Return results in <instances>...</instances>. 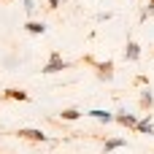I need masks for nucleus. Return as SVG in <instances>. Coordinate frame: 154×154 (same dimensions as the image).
<instances>
[{"instance_id":"nucleus-5","label":"nucleus","mask_w":154,"mask_h":154,"mask_svg":"<svg viewBox=\"0 0 154 154\" xmlns=\"http://www.w3.org/2000/svg\"><path fill=\"white\" fill-rule=\"evenodd\" d=\"M114 122H119L122 127H135V125H138V119H135L133 114H127V111H116Z\"/></svg>"},{"instance_id":"nucleus-13","label":"nucleus","mask_w":154,"mask_h":154,"mask_svg":"<svg viewBox=\"0 0 154 154\" xmlns=\"http://www.w3.org/2000/svg\"><path fill=\"white\" fill-rule=\"evenodd\" d=\"M24 11L32 14V11H35V0H24Z\"/></svg>"},{"instance_id":"nucleus-11","label":"nucleus","mask_w":154,"mask_h":154,"mask_svg":"<svg viewBox=\"0 0 154 154\" xmlns=\"http://www.w3.org/2000/svg\"><path fill=\"white\" fill-rule=\"evenodd\" d=\"M125 143H127L125 138H108V141H106V152H114V149H122Z\"/></svg>"},{"instance_id":"nucleus-2","label":"nucleus","mask_w":154,"mask_h":154,"mask_svg":"<svg viewBox=\"0 0 154 154\" xmlns=\"http://www.w3.org/2000/svg\"><path fill=\"white\" fill-rule=\"evenodd\" d=\"M87 62H92V60H87ZM95 65V73H97V79L100 81H111L114 79V62L108 60V62H92Z\"/></svg>"},{"instance_id":"nucleus-1","label":"nucleus","mask_w":154,"mask_h":154,"mask_svg":"<svg viewBox=\"0 0 154 154\" xmlns=\"http://www.w3.org/2000/svg\"><path fill=\"white\" fill-rule=\"evenodd\" d=\"M65 68H68V62H65L57 51H51V54H49V62L43 65V73H60V70H65Z\"/></svg>"},{"instance_id":"nucleus-10","label":"nucleus","mask_w":154,"mask_h":154,"mask_svg":"<svg viewBox=\"0 0 154 154\" xmlns=\"http://www.w3.org/2000/svg\"><path fill=\"white\" fill-rule=\"evenodd\" d=\"M135 130H138V133H143V135H152V133H154V125H152V119H141V122L135 125Z\"/></svg>"},{"instance_id":"nucleus-4","label":"nucleus","mask_w":154,"mask_h":154,"mask_svg":"<svg viewBox=\"0 0 154 154\" xmlns=\"http://www.w3.org/2000/svg\"><path fill=\"white\" fill-rule=\"evenodd\" d=\"M125 60H130V62L141 60V46H138L135 41H127V46H125Z\"/></svg>"},{"instance_id":"nucleus-3","label":"nucleus","mask_w":154,"mask_h":154,"mask_svg":"<svg viewBox=\"0 0 154 154\" xmlns=\"http://www.w3.org/2000/svg\"><path fill=\"white\" fill-rule=\"evenodd\" d=\"M19 138H24V141H49V135H43L41 130H32V127H19V133H16Z\"/></svg>"},{"instance_id":"nucleus-9","label":"nucleus","mask_w":154,"mask_h":154,"mask_svg":"<svg viewBox=\"0 0 154 154\" xmlns=\"http://www.w3.org/2000/svg\"><path fill=\"white\" fill-rule=\"evenodd\" d=\"M89 116H95V119H100V122H114V114H108V111H103V108H95V111H89Z\"/></svg>"},{"instance_id":"nucleus-8","label":"nucleus","mask_w":154,"mask_h":154,"mask_svg":"<svg viewBox=\"0 0 154 154\" xmlns=\"http://www.w3.org/2000/svg\"><path fill=\"white\" fill-rule=\"evenodd\" d=\"M24 30L32 32V35H43V32H46V24H43V22H27Z\"/></svg>"},{"instance_id":"nucleus-14","label":"nucleus","mask_w":154,"mask_h":154,"mask_svg":"<svg viewBox=\"0 0 154 154\" xmlns=\"http://www.w3.org/2000/svg\"><path fill=\"white\" fill-rule=\"evenodd\" d=\"M60 5V0H49V8H57Z\"/></svg>"},{"instance_id":"nucleus-15","label":"nucleus","mask_w":154,"mask_h":154,"mask_svg":"<svg viewBox=\"0 0 154 154\" xmlns=\"http://www.w3.org/2000/svg\"><path fill=\"white\" fill-rule=\"evenodd\" d=\"M149 3H152V5H154V0H149Z\"/></svg>"},{"instance_id":"nucleus-7","label":"nucleus","mask_w":154,"mask_h":154,"mask_svg":"<svg viewBox=\"0 0 154 154\" xmlns=\"http://www.w3.org/2000/svg\"><path fill=\"white\" fill-rule=\"evenodd\" d=\"M138 103H141V108H143V111H152V106H154V95H152V89H143Z\"/></svg>"},{"instance_id":"nucleus-12","label":"nucleus","mask_w":154,"mask_h":154,"mask_svg":"<svg viewBox=\"0 0 154 154\" xmlns=\"http://www.w3.org/2000/svg\"><path fill=\"white\" fill-rule=\"evenodd\" d=\"M79 116H81V111H76V108H65V111H62V119H65V122H73V119H79Z\"/></svg>"},{"instance_id":"nucleus-6","label":"nucleus","mask_w":154,"mask_h":154,"mask_svg":"<svg viewBox=\"0 0 154 154\" xmlns=\"http://www.w3.org/2000/svg\"><path fill=\"white\" fill-rule=\"evenodd\" d=\"M5 97H8V100H22V103H24V100H30V95H27L24 89H16V87L5 89Z\"/></svg>"}]
</instances>
